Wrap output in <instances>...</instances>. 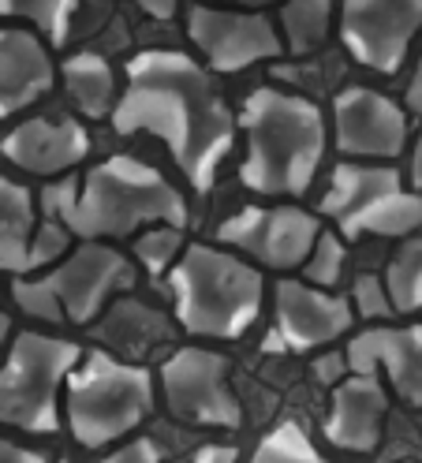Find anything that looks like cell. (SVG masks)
I'll use <instances>...</instances> for the list:
<instances>
[{"label": "cell", "instance_id": "cell-1", "mask_svg": "<svg viewBox=\"0 0 422 463\" xmlns=\"http://www.w3.org/2000/svg\"><path fill=\"white\" fill-rule=\"evenodd\" d=\"M120 135L161 138L183 180L206 194L236 146V116L213 90L210 71L180 49H146L127 64V86L108 112Z\"/></svg>", "mask_w": 422, "mask_h": 463}, {"label": "cell", "instance_id": "cell-2", "mask_svg": "<svg viewBox=\"0 0 422 463\" xmlns=\"http://www.w3.org/2000/svg\"><path fill=\"white\" fill-rule=\"evenodd\" d=\"M42 206L79 240H124L150 224H187L183 194L135 157H108L94 165L82 184H52L42 194Z\"/></svg>", "mask_w": 422, "mask_h": 463}, {"label": "cell", "instance_id": "cell-3", "mask_svg": "<svg viewBox=\"0 0 422 463\" xmlns=\"http://www.w3.org/2000/svg\"><path fill=\"white\" fill-rule=\"evenodd\" d=\"M239 124L247 135V157L239 168L247 191L303 194L314 184L329 131L322 109L311 98L258 86L243 101Z\"/></svg>", "mask_w": 422, "mask_h": 463}, {"label": "cell", "instance_id": "cell-4", "mask_svg": "<svg viewBox=\"0 0 422 463\" xmlns=\"http://www.w3.org/2000/svg\"><path fill=\"white\" fill-rule=\"evenodd\" d=\"M168 292L183 333L239 340L262 314L266 280L258 266L229 247L191 243L168 269Z\"/></svg>", "mask_w": 422, "mask_h": 463}, {"label": "cell", "instance_id": "cell-5", "mask_svg": "<svg viewBox=\"0 0 422 463\" xmlns=\"http://www.w3.org/2000/svg\"><path fill=\"white\" fill-rule=\"evenodd\" d=\"M154 408V378L146 366L112 352H82L64 382V419L82 449L124 441Z\"/></svg>", "mask_w": 422, "mask_h": 463}, {"label": "cell", "instance_id": "cell-6", "mask_svg": "<svg viewBox=\"0 0 422 463\" xmlns=\"http://www.w3.org/2000/svg\"><path fill=\"white\" fill-rule=\"evenodd\" d=\"M82 347L64 336L26 329L0 363V422L23 433L61 430V392Z\"/></svg>", "mask_w": 422, "mask_h": 463}, {"label": "cell", "instance_id": "cell-7", "mask_svg": "<svg viewBox=\"0 0 422 463\" xmlns=\"http://www.w3.org/2000/svg\"><path fill=\"white\" fill-rule=\"evenodd\" d=\"M344 240L389 236L404 240L422 228V194L400 187V172L392 165H355L344 161L333 168L329 191L322 198Z\"/></svg>", "mask_w": 422, "mask_h": 463}, {"label": "cell", "instance_id": "cell-8", "mask_svg": "<svg viewBox=\"0 0 422 463\" xmlns=\"http://www.w3.org/2000/svg\"><path fill=\"white\" fill-rule=\"evenodd\" d=\"M161 392L180 422L236 430L243 408L229 382V359L210 347H180L161 363Z\"/></svg>", "mask_w": 422, "mask_h": 463}, {"label": "cell", "instance_id": "cell-9", "mask_svg": "<svg viewBox=\"0 0 422 463\" xmlns=\"http://www.w3.org/2000/svg\"><path fill=\"white\" fill-rule=\"evenodd\" d=\"M352 303L329 288H314L306 280H277L273 288V329L266 333V352L299 355L333 344L352 329Z\"/></svg>", "mask_w": 422, "mask_h": 463}, {"label": "cell", "instance_id": "cell-10", "mask_svg": "<svg viewBox=\"0 0 422 463\" xmlns=\"http://www.w3.org/2000/svg\"><path fill=\"white\" fill-rule=\"evenodd\" d=\"M187 38L202 52L206 68L220 75H236L258 61H273L285 49L277 26L250 8L194 5L187 8Z\"/></svg>", "mask_w": 422, "mask_h": 463}, {"label": "cell", "instance_id": "cell-11", "mask_svg": "<svg viewBox=\"0 0 422 463\" xmlns=\"http://www.w3.org/2000/svg\"><path fill=\"white\" fill-rule=\"evenodd\" d=\"M422 31V0H341V42L362 68L397 75Z\"/></svg>", "mask_w": 422, "mask_h": 463}, {"label": "cell", "instance_id": "cell-12", "mask_svg": "<svg viewBox=\"0 0 422 463\" xmlns=\"http://www.w3.org/2000/svg\"><path fill=\"white\" fill-rule=\"evenodd\" d=\"M49 284V292L56 296L64 310V322L87 326L101 314V307L135 284L131 262L101 240H82L71 254H64L61 262H52V269L42 277Z\"/></svg>", "mask_w": 422, "mask_h": 463}, {"label": "cell", "instance_id": "cell-13", "mask_svg": "<svg viewBox=\"0 0 422 463\" xmlns=\"http://www.w3.org/2000/svg\"><path fill=\"white\" fill-rule=\"evenodd\" d=\"M322 232V221L303 206H247L217 228V243L255 254L266 269H299Z\"/></svg>", "mask_w": 422, "mask_h": 463}, {"label": "cell", "instance_id": "cell-14", "mask_svg": "<svg viewBox=\"0 0 422 463\" xmlns=\"http://www.w3.org/2000/svg\"><path fill=\"white\" fill-rule=\"evenodd\" d=\"M333 142L344 157L392 161L408 146V112L370 86H344L333 101Z\"/></svg>", "mask_w": 422, "mask_h": 463}, {"label": "cell", "instance_id": "cell-15", "mask_svg": "<svg viewBox=\"0 0 422 463\" xmlns=\"http://www.w3.org/2000/svg\"><path fill=\"white\" fill-rule=\"evenodd\" d=\"M348 373H385L404 403L422 408V326L362 329L344 347Z\"/></svg>", "mask_w": 422, "mask_h": 463}, {"label": "cell", "instance_id": "cell-16", "mask_svg": "<svg viewBox=\"0 0 422 463\" xmlns=\"http://www.w3.org/2000/svg\"><path fill=\"white\" fill-rule=\"evenodd\" d=\"M0 154L31 176H61L90 154V135L79 120L34 116L0 138Z\"/></svg>", "mask_w": 422, "mask_h": 463}, {"label": "cell", "instance_id": "cell-17", "mask_svg": "<svg viewBox=\"0 0 422 463\" xmlns=\"http://www.w3.org/2000/svg\"><path fill=\"white\" fill-rule=\"evenodd\" d=\"M389 392L378 373H348L333 385L325 441L344 452H374L385 430Z\"/></svg>", "mask_w": 422, "mask_h": 463}, {"label": "cell", "instance_id": "cell-18", "mask_svg": "<svg viewBox=\"0 0 422 463\" xmlns=\"http://www.w3.org/2000/svg\"><path fill=\"white\" fill-rule=\"evenodd\" d=\"M49 45L26 26H0V120L31 109L52 86Z\"/></svg>", "mask_w": 422, "mask_h": 463}, {"label": "cell", "instance_id": "cell-19", "mask_svg": "<svg viewBox=\"0 0 422 463\" xmlns=\"http://www.w3.org/2000/svg\"><path fill=\"white\" fill-rule=\"evenodd\" d=\"M34 198L23 184L0 176V277L31 273V236H34Z\"/></svg>", "mask_w": 422, "mask_h": 463}, {"label": "cell", "instance_id": "cell-20", "mask_svg": "<svg viewBox=\"0 0 422 463\" xmlns=\"http://www.w3.org/2000/svg\"><path fill=\"white\" fill-rule=\"evenodd\" d=\"M64 86L75 101V109L90 120H105L117 105L120 90H117V75L112 64L98 52H75L64 61Z\"/></svg>", "mask_w": 422, "mask_h": 463}, {"label": "cell", "instance_id": "cell-21", "mask_svg": "<svg viewBox=\"0 0 422 463\" xmlns=\"http://www.w3.org/2000/svg\"><path fill=\"white\" fill-rule=\"evenodd\" d=\"M333 26V0H280V34L285 45L303 56L325 45Z\"/></svg>", "mask_w": 422, "mask_h": 463}, {"label": "cell", "instance_id": "cell-22", "mask_svg": "<svg viewBox=\"0 0 422 463\" xmlns=\"http://www.w3.org/2000/svg\"><path fill=\"white\" fill-rule=\"evenodd\" d=\"M385 292H389L392 314H415V310H422V228L411 232V236H404L397 254L389 258Z\"/></svg>", "mask_w": 422, "mask_h": 463}, {"label": "cell", "instance_id": "cell-23", "mask_svg": "<svg viewBox=\"0 0 422 463\" xmlns=\"http://www.w3.org/2000/svg\"><path fill=\"white\" fill-rule=\"evenodd\" d=\"M75 12H79V0H0V15L26 23L45 45H56V49L68 42Z\"/></svg>", "mask_w": 422, "mask_h": 463}, {"label": "cell", "instance_id": "cell-24", "mask_svg": "<svg viewBox=\"0 0 422 463\" xmlns=\"http://www.w3.org/2000/svg\"><path fill=\"white\" fill-rule=\"evenodd\" d=\"M250 463H333V459L322 456V449H314V441L306 438L299 422H280L258 441Z\"/></svg>", "mask_w": 422, "mask_h": 463}, {"label": "cell", "instance_id": "cell-25", "mask_svg": "<svg viewBox=\"0 0 422 463\" xmlns=\"http://www.w3.org/2000/svg\"><path fill=\"white\" fill-rule=\"evenodd\" d=\"M180 250H183V228H176V224H150L138 232V240H135V258L143 262V269L150 277H161L173 269Z\"/></svg>", "mask_w": 422, "mask_h": 463}, {"label": "cell", "instance_id": "cell-26", "mask_svg": "<svg viewBox=\"0 0 422 463\" xmlns=\"http://www.w3.org/2000/svg\"><path fill=\"white\" fill-rule=\"evenodd\" d=\"M344 236L341 232H318V240L311 247V254H306V262H303V277L306 284H314V288H333L336 280H341L344 273Z\"/></svg>", "mask_w": 422, "mask_h": 463}, {"label": "cell", "instance_id": "cell-27", "mask_svg": "<svg viewBox=\"0 0 422 463\" xmlns=\"http://www.w3.org/2000/svg\"><path fill=\"white\" fill-rule=\"evenodd\" d=\"M12 299L26 317H34V322H49V326L64 322V310H61V303H56V296L49 292V284L42 277H34V280L15 277L12 280Z\"/></svg>", "mask_w": 422, "mask_h": 463}, {"label": "cell", "instance_id": "cell-28", "mask_svg": "<svg viewBox=\"0 0 422 463\" xmlns=\"http://www.w3.org/2000/svg\"><path fill=\"white\" fill-rule=\"evenodd\" d=\"M68 243H71V232L61 221H56V217L42 221L34 228V236H31V273L45 269L52 262H61V258L68 254Z\"/></svg>", "mask_w": 422, "mask_h": 463}, {"label": "cell", "instance_id": "cell-29", "mask_svg": "<svg viewBox=\"0 0 422 463\" xmlns=\"http://www.w3.org/2000/svg\"><path fill=\"white\" fill-rule=\"evenodd\" d=\"M352 314L370 317V322H378V317H389L392 314V303H389V292H385V280L362 273L352 284Z\"/></svg>", "mask_w": 422, "mask_h": 463}, {"label": "cell", "instance_id": "cell-30", "mask_svg": "<svg viewBox=\"0 0 422 463\" xmlns=\"http://www.w3.org/2000/svg\"><path fill=\"white\" fill-rule=\"evenodd\" d=\"M105 463H161V445L154 438L117 441V449L105 456Z\"/></svg>", "mask_w": 422, "mask_h": 463}, {"label": "cell", "instance_id": "cell-31", "mask_svg": "<svg viewBox=\"0 0 422 463\" xmlns=\"http://www.w3.org/2000/svg\"><path fill=\"white\" fill-rule=\"evenodd\" d=\"M314 373H318L322 385L333 389L336 382L348 378V359H344V355H322V359H314Z\"/></svg>", "mask_w": 422, "mask_h": 463}, {"label": "cell", "instance_id": "cell-32", "mask_svg": "<svg viewBox=\"0 0 422 463\" xmlns=\"http://www.w3.org/2000/svg\"><path fill=\"white\" fill-rule=\"evenodd\" d=\"M0 463H49V459L42 452H34V449H23L15 441L0 438Z\"/></svg>", "mask_w": 422, "mask_h": 463}, {"label": "cell", "instance_id": "cell-33", "mask_svg": "<svg viewBox=\"0 0 422 463\" xmlns=\"http://www.w3.org/2000/svg\"><path fill=\"white\" fill-rule=\"evenodd\" d=\"M187 463H239V456H236L232 445H206V449L194 452Z\"/></svg>", "mask_w": 422, "mask_h": 463}, {"label": "cell", "instance_id": "cell-34", "mask_svg": "<svg viewBox=\"0 0 422 463\" xmlns=\"http://www.w3.org/2000/svg\"><path fill=\"white\" fill-rule=\"evenodd\" d=\"M138 8H143L150 19H173L176 8H180V0H135Z\"/></svg>", "mask_w": 422, "mask_h": 463}, {"label": "cell", "instance_id": "cell-35", "mask_svg": "<svg viewBox=\"0 0 422 463\" xmlns=\"http://www.w3.org/2000/svg\"><path fill=\"white\" fill-rule=\"evenodd\" d=\"M411 187H415V194H422V128H418L415 146H411Z\"/></svg>", "mask_w": 422, "mask_h": 463}, {"label": "cell", "instance_id": "cell-36", "mask_svg": "<svg viewBox=\"0 0 422 463\" xmlns=\"http://www.w3.org/2000/svg\"><path fill=\"white\" fill-rule=\"evenodd\" d=\"M408 105L422 116V56H418V64L411 71V82H408Z\"/></svg>", "mask_w": 422, "mask_h": 463}, {"label": "cell", "instance_id": "cell-37", "mask_svg": "<svg viewBox=\"0 0 422 463\" xmlns=\"http://www.w3.org/2000/svg\"><path fill=\"white\" fill-rule=\"evenodd\" d=\"M224 5H232V8H266V5H273V0H224Z\"/></svg>", "mask_w": 422, "mask_h": 463}, {"label": "cell", "instance_id": "cell-38", "mask_svg": "<svg viewBox=\"0 0 422 463\" xmlns=\"http://www.w3.org/2000/svg\"><path fill=\"white\" fill-rule=\"evenodd\" d=\"M8 329H12V322H8V314H0V340L8 336Z\"/></svg>", "mask_w": 422, "mask_h": 463}, {"label": "cell", "instance_id": "cell-39", "mask_svg": "<svg viewBox=\"0 0 422 463\" xmlns=\"http://www.w3.org/2000/svg\"><path fill=\"white\" fill-rule=\"evenodd\" d=\"M61 463H71V459H61Z\"/></svg>", "mask_w": 422, "mask_h": 463}]
</instances>
